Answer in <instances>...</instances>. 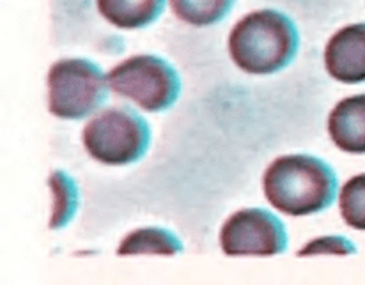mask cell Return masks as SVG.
<instances>
[{"mask_svg": "<svg viewBox=\"0 0 365 285\" xmlns=\"http://www.w3.org/2000/svg\"><path fill=\"white\" fill-rule=\"evenodd\" d=\"M262 188L268 202L289 217H309L328 209L337 195V175L323 160L287 155L266 169Z\"/></svg>", "mask_w": 365, "mask_h": 285, "instance_id": "1", "label": "cell"}, {"mask_svg": "<svg viewBox=\"0 0 365 285\" xmlns=\"http://www.w3.org/2000/svg\"><path fill=\"white\" fill-rule=\"evenodd\" d=\"M300 48V32L287 14L259 9L243 16L229 34V53L250 75H273L293 62Z\"/></svg>", "mask_w": 365, "mask_h": 285, "instance_id": "2", "label": "cell"}, {"mask_svg": "<svg viewBox=\"0 0 365 285\" xmlns=\"http://www.w3.org/2000/svg\"><path fill=\"white\" fill-rule=\"evenodd\" d=\"M87 152L105 165H130L148 152L151 130L130 107L105 108L83 128Z\"/></svg>", "mask_w": 365, "mask_h": 285, "instance_id": "3", "label": "cell"}, {"mask_svg": "<svg viewBox=\"0 0 365 285\" xmlns=\"http://www.w3.org/2000/svg\"><path fill=\"white\" fill-rule=\"evenodd\" d=\"M108 87V76L93 61L62 58L48 71V108L61 119H83L105 103Z\"/></svg>", "mask_w": 365, "mask_h": 285, "instance_id": "4", "label": "cell"}, {"mask_svg": "<svg viewBox=\"0 0 365 285\" xmlns=\"http://www.w3.org/2000/svg\"><path fill=\"white\" fill-rule=\"evenodd\" d=\"M108 86L148 112L167 110L181 94L178 71L156 56H135L112 68Z\"/></svg>", "mask_w": 365, "mask_h": 285, "instance_id": "5", "label": "cell"}, {"mask_svg": "<svg viewBox=\"0 0 365 285\" xmlns=\"http://www.w3.org/2000/svg\"><path fill=\"white\" fill-rule=\"evenodd\" d=\"M220 247L229 257H272L287 248V232L282 222L261 207L236 211L220 230Z\"/></svg>", "mask_w": 365, "mask_h": 285, "instance_id": "6", "label": "cell"}, {"mask_svg": "<svg viewBox=\"0 0 365 285\" xmlns=\"http://www.w3.org/2000/svg\"><path fill=\"white\" fill-rule=\"evenodd\" d=\"M328 75L342 83L365 82V21L335 32L324 48Z\"/></svg>", "mask_w": 365, "mask_h": 285, "instance_id": "7", "label": "cell"}, {"mask_svg": "<svg viewBox=\"0 0 365 285\" xmlns=\"http://www.w3.org/2000/svg\"><path fill=\"white\" fill-rule=\"evenodd\" d=\"M328 133L341 151L365 155V94L337 103L328 117Z\"/></svg>", "mask_w": 365, "mask_h": 285, "instance_id": "8", "label": "cell"}, {"mask_svg": "<svg viewBox=\"0 0 365 285\" xmlns=\"http://www.w3.org/2000/svg\"><path fill=\"white\" fill-rule=\"evenodd\" d=\"M165 0H98L101 16L126 31L144 28L160 18Z\"/></svg>", "mask_w": 365, "mask_h": 285, "instance_id": "9", "label": "cell"}, {"mask_svg": "<svg viewBox=\"0 0 365 285\" xmlns=\"http://www.w3.org/2000/svg\"><path fill=\"white\" fill-rule=\"evenodd\" d=\"M182 252L180 237L170 230L162 227H144L133 230L121 241L118 248L119 257L128 255H176Z\"/></svg>", "mask_w": 365, "mask_h": 285, "instance_id": "10", "label": "cell"}, {"mask_svg": "<svg viewBox=\"0 0 365 285\" xmlns=\"http://www.w3.org/2000/svg\"><path fill=\"white\" fill-rule=\"evenodd\" d=\"M48 188L52 192V217L50 229H64L75 218L78 209L80 193L76 182L64 170H56L48 179Z\"/></svg>", "mask_w": 365, "mask_h": 285, "instance_id": "11", "label": "cell"}, {"mask_svg": "<svg viewBox=\"0 0 365 285\" xmlns=\"http://www.w3.org/2000/svg\"><path fill=\"white\" fill-rule=\"evenodd\" d=\"M236 0H170L174 13L185 24L207 27L224 20Z\"/></svg>", "mask_w": 365, "mask_h": 285, "instance_id": "12", "label": "cell"}, {"mask_svg": "<svg viewBox=\"0 0 365 285\" xmlns=\"http://www.w3.org/2000/svg\"><path fill=\"white\" fill-rule=\"evenodd\" d=\"M339 207L349 227L365 230V174L355 175L342 186Z\"/></svg>", "mask_w": 365, "mask_h": 285, "instance_id": "13", "label": "cell"}, {"mask_svg": "<svg viewBox=\"0 0 365 285\" xmlns=\"http://www.w3.org/2000/svg\"><path fill=\"white\" fill-rule=\"evenodd\" d=\"M356 247L344 236H323L312 239L304 248H300L298 257H312V255H355Z\"/></svg>", "mask_w": 365, "mask_h": 285, "instance_id": "14", "label": "cell"}]
</instances>
